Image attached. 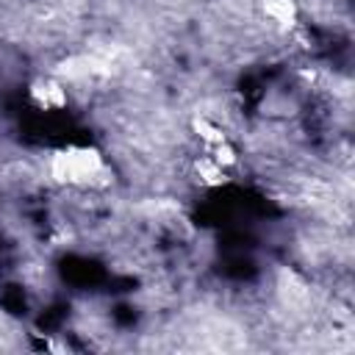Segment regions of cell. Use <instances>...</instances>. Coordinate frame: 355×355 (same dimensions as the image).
<instances>
[{"label": "cell", "mask_w": 355, "mask_h": 355, "mask_svg": "<svg viewBox=\"0 0 355 355\" xmlns=\"http://www.w3.org/2000/svg\"><path fill=\"white\" fill-rule=\"evenodd\" d=\"M33 97H36V103L44 105V108H61V105L67 103L64 89H61L58 83H53V80H39V83H33Z\"/></svg>", "instance_id": "cell-2"}, {"label": "cell", "mask_w": 355, "mask_h": 355, "mask_svg": "<svg viewBox=\"0 0 355 355\" xmlns=\"http://www.w3.org/2000/svg\"><path fill=\"white\" fill-rule=\"evenodd\" d=\"M266 14L277 22H291L294 19V3L291 0H269L266 3Z\"/></svg>", "instance_id": "cell-3"}, {"label": "cell", "mask_w": 355, "mask_h": 355, "mask_svg": "<svg viewBox=\"0 0 355 355\" xmlns=\"http://www.w3.org/2000/svg\"><path fill=\"white\" fill-rule=\"evenodd\" d=\"M50 172L58 183H94V178L103 175V158L89 147L58 150L50 161Z\"/></svg>", "instance_id": "cell-1"}, {"label": "cell", "mask_w": 355, "mask_h": 355, "mask_svg": "<svg viewBox=\"0 0 355 355\" xmlns=\"http://www.w3.org/2000/svg\"><path fill=\"white\" fill-rule=\"evenodd\" d=\"M194 128H197V130H200V136H202L205 141H211V144H219V141H225V133H222L219 128L208 125L205 119H197V122H194Z\"/></svg>", "instance_id": "cell-4"}]
</instances>
